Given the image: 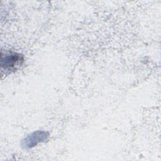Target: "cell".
Returning a JSON list of instances; mask_svg holds the SVG:
<instances>
[{
    "instance_id": "1",
    "label": "cell",
    "mask_w": 161,
    "mask_h": 161,
    "mask_svg": "<svg viewBox=\"0 0 161 161\" xmlns=\"http://www.w3.org/2000/svg\"><path fill=\"white\" fill-rule=\"evenodd\" d=\"M23 56L15 52H7L1 53V66L4 70H14L22 64Z\"/></svg>"
},
{
    "instance_id": "2",
    "label": "cell",
    "mask_w": 161,
    "mask_h": 161,
    "mask_svg": "<svg viewBox=\"0 0 161 161\" xmlns=\"http://www.w3.org/2000/svg\"><path fill=\"white\" fill-rule=\"evenodd\" d=\"M48 133L43 131H36L28 135L23 141V146L25 147H31L37 145L40 142H45L48 138Z\"/></svg>"
}]
</instances>
